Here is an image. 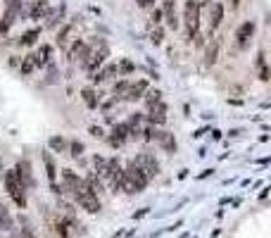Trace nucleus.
Wrapping results in <instances>:
<instances>
[{
  "label": "nucleus",
  "instance_id": "nucleus-1",
  "mask_svg": "<svg viewBox=\"0 0 271 238\" xmlns=\"http://www.w3.org/2000/svg\"><path fill=\"white\" fill-rule=\"evenodd\" d=\"M150 181L152 179L148 176V172H143L141 167L131 160V162L124 167V184H121V191L126 195H138L150 186Z\"/></svg>",
  "mask_w": 271,
  "mask_h": 238
},
{
  "label": "nucleus",
  "instance_id": "nucleus-2",
  "mask_svg": "<svg viewBox=\"0 0 271 238\" xmlns=\"http://www.w3.org/2000/svg\"><path fill=\"white\" fill-rule=\"evenodd\" d=\"M181 26H183L185 41H188V43H193V38L200 33V26H202V10H200L197 0H185V2H183Z\"/></svg>",
  "mask_w": 271,
  "mask_h": 238
},
{
  "label": "nucleus",
  "instance_id": "nucleus-3",
  "mask_svg": "<svg viewBox=\"0 0 271 238\" xmlns=\"http://www.w3.org/2000/svg\"><path fill=\"white\" fill-rule=\"evenodd\" d=\"M2 181H5V191H7V195H10L12 203L19 207V210H26V205H29L26 186H24V181L19 179L17 169H7V172L2 174Z\"/></svg>",
  "mask_w": 271,
  "mask_h": 238
},
{
  "label": "nucleus",
  "instance_id": "nucleus-4",
  "mask_svg": "<svg viewBox=\"0 0 271 238\" xmlns=\"http://www.w3.org/2000/svg\"><path fill=\"white\" fill-rule=\"evenodd\" d=\"M72 198H74L76 205L86 210L88 215H98L100 207H102V205H100V195L86 184V179H84V186H81V188H79V191H76Z\"/></svg>",
  "mask_w": 271,
  "mask_h": 238
},
{
  "label": "nucleus",
  "instance_id": "nucleus-5",
  "mask_svg": "<svg viewBox=\"0 0 271 238\" xmlns=\"http://www.w3.org/2000/svg\"><path fill=\"white\" fill-rule=\"evenodd\" d=\"M107 57H109V43H107V41H95V45H93V53H90V57H88L86 62L81 65V69H84V72L90 76L93 72H98L100 67L107 62Z\"/></svg>",
  "mask_w": 271,
  "mask_h": 238
},
{
  "label": "nucleus",
  "instance_id": "nucleus-6",
  "mask_svg": "<svg viewBox=\"0 0 271 238\" xmlns=\"http://www.w3.org/2000/svg\"><path fill=\"white\" fill-rule=\"evenodd\" d=\"M224 14H226V5L221 2V0H214L212 5H209V10H207V38H212V36H217L219 26L224 24Z\"/></svg>",
  "mask_w": 271,
  "mask_h": 238
},
{
  "label": "nucleus",
  "instance_id": "nucleus-7",
  "mask_svg": "<svg viewBox=\"0 0 271 238\" xmlns=\"http://www.w3.org/2000/svg\"><path fill=\"white\" fill-rule=\"evenodd\" d=\"M129 141H131V131H129V124H126V121H114V124H112V131L105 136V143H107L109 148H114V150L124 148Z\"/></svg>",
  "mask_w": 271,
  "mask_h": 238
},
{
  "label": "nucleus",
  "instance_id": "nucleus-8",
  "mask_svg": "<svg viewBox=\"0 0 271 238\" xmlns=\"http://www.w3.org/2000/svg\"><path fill=\"white\" fill-rule=\"evenodd\" d=\"M255 31H257V22H255V19H243V24H238V29L233 33L236 48H238V50H245L250 45V41L255 38Z\"/></svg>",
  "mask_w": 271,
  "mask_h": 238
},
{
  "label": "nucleus",
  "instance_id": "nucleus-9",
  "mask_svg": "<svg viewBox=\"0 0 271 238\" xmlns=\"http://www.w3.org/2000/svg\"><path fill=\"white\" fill-rule=\"evenodd\" d=\"M133 162L138 164L143 172H148V176H150V179H155L157 174L162 172V167H160V160H157V157H155V152H150V150L138 152V155L133 157Z\"/></svg>",
  "mask_w": 271,
  "mask_h": 238
},
{
  "label": "nucleus",
  "instance_id": "nucleus-10",
  "mask_svg": "<svg viewBox=\"0 0 271 238\" xmlns=\"http://www.w3.org/2000/svg\"><path fill=\"white\" fill-rule=\"evenodd\" d=\"M219 55H221V36H212L202 50V67L212 69L219 62Z\"/></svg>",
  "mask_w": 271,
  "mask_h": 238
},
{
  "label": "nucleus",
  "instance_id": "nucleus-11",
  "mask_svg": "<svg viewBox=\"0 0 271 238\" xmlns=\"http://www.w3.org/2000/svg\"><path fill=\"white\" fill-rule=\"evenodd\" d=\"M148 88H150V81L148 79H136V81H131L129 91L119 98V103H141L145 93H148Z\"/></svg>",
  "mask_w": 271,
  "mask_h": 238
},
{
  "label": "nucleus",
  "instance_id": "nucleus-12",
  "mask_svg": "<svg viewBox=\"0 0 271 238\" xmlns=\"http://www.w3.org/2000/svg\"><path fill=\"white\" fill-rule=\"evenodd\" d=\"M117 79H119L117 62H105L98 72L90 74V84H93V86H100V84H109V81H117Z\"/></svg>",
  "mask_w": 271,
  "mask_h": 238
},
{
  "label": "nucleus",
  "instance_id": "nucleus-13",
  "mask_svg": "<svg viewBox=\"0 0 271 238\" xmlns=\"http://www.w3.org/2000/svg\"><path fill=\"white\" fill-rule=\"evenodd\" d=\"M167 117H169V105L160 100V103H155L152 108L145 110V121L152 124V126H164L167 124Z\"/></svg>",
  "mask_w": 271,
  "mask_h": 238
},
{
  "label": "nucleus",
  "instance_id": "nucleus-14",
  "mask_svg": "<svg viewBox=\"0 0 271 238\" xmlns=\"http://www.w3.org/2000/svg\"><path fill=\"white\" fill-rule=\"evenodd\" d=\"M155 143H157V145H160V150H164L167 155H176V150H179L176 136H174L172 131L162 129V126H157V133H155Z\"/></svg>",
  "mask_w": 271,
  "mask_h": 238
},
{
  "label": "nucleus",
  "instance_id": "nucleus-15",
  "mask_svg": "<svg viewBox=\"0 0 271 238\" xmlns=\"http://www.w3.org/2000/svg\"><path fill=\"white\" fill-rule=\"evenodd\" d=\"M41 157H43V164H45V176H48V181H50V188H53L55 193L60 195V193H62V186H57V167H55L53 152L48 150V152H43Z\"/></svg>",
  "mask_w": 271,
  "mask_h": 238
},
{
  "label": "nucleus",
  "instance_id": "nucleus-16",
  "mask_svg": "<svg viewBox=\"0 0 271 238\" xmlns=\"http://www.w3.org/2000/svg\"><path fill=\"white\" fill-rule=\"evenodd\" d=\"M81 186H84V176H79L74 169H65V172H62V191H65V193L74 195Z\"/></svg>",
  "mask_w": 271,
  "mask_h": 238
},
{
  "label": "nucleus",
  "instance_id": "nucleus-17",
  "mask_svg": "<svg viewBox=\"0 0 271 238\" xmlns=\"http://www.w3.org/2000/svg\"><path fill=\"white\" fill-rule=\"evenodd\" d=\"M255 72H257V79L262 84H269L271 81V67L267 62V53L264 50H257V57H255Z\"/></svg>",
  "mask_w": 271,
  "mask_h": 238
},
{
  "label": "nucleus",
  "instance_id": "nucleus-18",
  "mask_svg": "<svg viewBox=\"0 0 271 238\" xmlns=\"http://www.w3.org/2000/svg\"><path fill=\"white\" fill-rule=\"evenodd\" d=\"M102 98H105V93H98L93 86H86L84 91H81V100H84V105H86L88 110H95L100 108V103H102Z\"/></svg>",
  "mask_w": 271,
  "mask_h": 238
},
{
  "label": "nucleus",
  "instance_id": "nucleus-19",
  "mask_svg": "<svg viewBox=\"0 0 271 238\" xmlns=\"http://www.w3.org/2000/svg\"><path fill=\"white\" fill-rule=\"evenodd\" d=\"M14 169H17V174H19V179L24 181V186H26V188H33V186H36V179H33V172H31V164H29V160H19Z\"/></svg>",
  "mask_w": 271,
  "mask_h": 238
},
{
  "label": "nucleus",
  "instance_id": "nucleus-20",
  "mask_svg": "<svg viewBox=\"0 0 271 238\" xmlns=\"http://www.w3.org/2000/svg\"><path fill=\"white\" fill-rule=\"evenodd\" d=\"M48 150L65 155V152H69V141H67L62 133H55V136H50V138H48Z\"/></svg>",
  "mask_w": 271,
  "mask_h": 238
},
{
  "label": "nucleus",
  "instance_id": "nucleus-21",
  "mask_svg": "<svg viewBox=\"0 0 271 238\" xmlns=\"http://www.w3.org/2000/svg\"><path fill=\"white\" fill-rule=\"evenodd\" d=\"M65 14H67V5H65V2H60L55 10L48 12V17H45V19H48V22H45V29H55L57 24L65 19Z\"/></svg>",
  "mask_w": 271,
  "mask_h": 238
},
{
  "label": "nucleus",
  "instance_id": "nucleus-22",
  "mask_svg": "<svg viewBox=\"0 0 271 238\" xmlns=\"http://www.w3.org/2000/svg\"><path fill=\"white\" fill-rule=\"evenodd\" d=\"M33 57H36V65H38V69L45 65H50V60H53V45H38V50L33 53Z\"/></svg>",
  "mask_w": 271,
  "mask_h": 238
},
{
  "label": "nucleus",
  "instance_id": "nucleus-23",
  "mask_svg": "<svg viewBox=\"0 0 271 238\" xmlns=\"http://www.w3.org/2000/svg\"><path fill=\"white\" fill-rule=\"evenodd\" d=\"M38 36H41V29L38 26H33L29 31H24L19 38H17V45H22V48H31V45L38 43Z\"/></svg>",
  "mask_w": 271,
  "mask_h": 238
},
{
  "label": "nucleus",
  "instance_id": "nucleus-24",
  "mask_svg": "<svg viewBox=\"0 0 271 238\" xmlns=\"http://www.w3.org/2000/svg\"><path fill=\"white\" fill-rule=\"evenodd\" d=\"M74 26H76V19H72V22L65 24V26L57 31V38H55V45H57V48H62V50H65L67 45H69V33H72Z\"/></svg>",
  "mask_w": 271,
  "mask_h": 238
},
{
  "label": "nucleus",
  "instance_id": "nucleus-25",
  "mask_svg": "<svg viewBox=\"0 0 271 238\" xmlns=\"http://www.w3.org/2000/svg\"><path fill=\"white\" fill-rule=\"evenodd\" d=\"M17 17H19L17 12H10V10L2 12V17H0V36H7L10 33V29L17 22Z\"/></svg>",
  "mask_w": 271,
  "mask_h": 238
},
{
  "label": "nucleus",
  "instance_id": "nucleus-26",
  "mask_svg": "<svg viewBox=\"0 0 271 238\" xmlns=\"http://www.w3.org/2000/svg\"><path fill=\"white\" fill-rule=\"evenodd\" d=\"M129 86H131V79H129V76H119L117 81H112V96L119 100V98L124 96L126 91H129Z\"/></svg>",
  "mask_w": 271,
  "mask_h": 238
},
{
  "label": "nucleus",
  "instance_id": "nucleus-27",
  "mask_svg": "<svg viewBox=\"0 0 271 238\" xmlns=\"http://www.w3.org/2000/svg\"><path fill=\"white\" fill-rule=\"evenodd\" d=\"M84 45H86V41H84V38H76L74 43L67 48V60H69V62H79V57H81V50H84Z\"/></svg>",
  "mask_w": 271,
  "mask_h": 238
},
{
  "label": "nucleus",
  "instance_id": "nucleus-28",
  "mask_svg": "<svg viewBox=\"0 0 271 238\" xmlns=\"http://www.w3.org/2000/svg\"><path fill=\"white\" fill-rule=\"evenodd\" d=\"M93 172H95L100 179L105 181V172H107V157H102V155H93Z\"/></svg>",
  "mask_w": 271,
  "mask_h": 238
},
{
  "label": "nucleus",
  "instance_id": "nucleus-29",
  "mask_svg": "<svg viewBox=\"0 0 271 238\" xmlns=\"http://www.w3.org/2000/svg\"><path fill=\"white\" fill-rule=\"evenodd\" d=\"M160 100H164L162 98V91L160 88H148V93H145V98H143V103H145V110L152 108L155 103H160Z\"/></svg>",
  "mask_w": 271,
  "mask_h": 238
},
{
  "label": "nucleus",
  "instance_id": "nucleus-30",
  "mask_svg": "<svg viewBox=\"0 0 271 238\" xmlns=\"http://www.w3.org/2000/svg\"><path fill=\"white\" fill-rule=\"evenodd\" d=\"M117 69H119V76H131L136 72V65H133L131 57H121L119 62H117Z\"/></svg>",
  "mask_w": 271,
  "mask_h": 238
},
{
  "label": "nucleus",
  "instance_id": "nucleus-31",
  "mask_svg": "<svg viewBox=\"0 0 271 238\" xmlns=\"http://www.w3.org/2000/svg\"><path fill=\"white\" fill-rule=\"evenodd\" d=\"M84 152H86V145H84V141H69V155L74 157V160H81L84 157Z\"/></svg>",
  "mask_w": 271,
  "mask_h": 238
},
{
  "label": "nucleus",
  "instance_id": "nucleus-32",
  "mask_svg": "<svg viewBox=\"0 0 271 238\" xmlns=\"http://www.w3.org/2000/svg\"><path fill=\"white\" fill-rule=\"evenodd\" d=\"M19 69H22V74H24V76H29V74L33 72V69H38V65H36V57H33V53L24 57V60H22V65H19Z\"/></svg>",
  "mask_w": 271,
  "mask_h": 238
},
{
  "label": "nucleus",
  "instance_id": "nucleus-33",
  "mask_svg": "<svg viewBox=\"0 0 271 238\" xmlns=\"http://www.w3.org/2000/svg\"><path fill=\"white\" fill-rule=\"evenodd\" d=\"M150 41H152V45H162V43H164V26H162V24L152 29Z\"/></svg>",
  "mask_w": 271,
  "mask_h": 238
},
{
  "label": "nucleus",
  "instance_id": "nucleus-34",
  "mask_svg": "<svg viewBox=\"0 0 271 238\" xmlns=\"http://www.w3.org/2000/svg\"><path fill=\"white\" fill-rule=\"evenodd\" d=\"M162 22H164L162 7H152V10H150V26H160Z\"/></svg>",
  "mask_w": 271,
  "mask_h": 238
},
{
  "label": "nucleus",
  "instance_id": "nucleus-35",
  "mask_svg": "<svg viewBox=\"0 0 271 238\" xmlns=\"http://www.w3.org/2000/svg\"><path fill=\"white\" fill-rule=\"evenodd\" d=\"M19 224H22V238H36V234H33L31 224H29V219L19 217Z\"/></svg>",
  "mask_w": 271,
  "mask_h": 238
},
{
  "label": "nucleus",
  "instance_id": "nucleus-36",
  "mask_svg": "<svg viewBox=\"0 0 271 238\" xmlns=\"http://www.w3.org/2000/svg\"><path fill=\"white\" fill-rule=\"evenodd\" d=\"M90 136H93V138H98V141H105V136H107V131L102 129V126H90Z\"/></svg>",
  "mask_w": 271,
  "mask_h": 238
},
{
  "label": "nucleus",
  "instance_id": "nucleus-37",
  "mask_svg": "<svg viewBox=\"0 0 271 238\" xmlns=\"http://www.w3.org/2000/svg\"><path fill=\"white\" fill-rule=\"evenodd\" d=\"M214 0H197V5H200V10H209V5H212Z\"/></svg>",
  "mask_w": 271,
  "mask_h": 238
},
{
  "label": "nucleus",
  "instance_id": "nucleus-38",
  "mask_svg": "<svg viewBox=\"0 0 271 238\" xmlns=\"http://www.w3.org/2000/svg\"><path fill=\"white\" fill-rule=\"evenodd\" d=\"M228 7L233 12H238L240 10V0H228Z\"/></svg>",
  "mask_w": 271,
  "mask_h": 238
},
{
  "label": "nucleus",
  "instance_id": "nucleus-39",
  "mask_svg": "<svg viewBox=\"0 0 271 238\" xmlns=\"http://www.w3.org/2000/svg\"><path fill=\"white\" fill-rule=\"evenodd\" d=\"M2 172H5V169H2V160H0V176H2Z\"/></svg>",
  "mask_w": 271,
  "mask_h": 238
},
{
  "label": "nucleus",
  "instance_id": "nucleus-40",
  "mask_svg": "<svg viewBox=\"0 0 271 238\" xmlns=\"http://www.w3.org/2000/svg\"><path fill=\"white\" fill-rule=\"evenodd\" d=\"M269 67H271V62H269ZM269 84H271V81H269Z\"/></svg>",
  "mask_w": 271,
  "mask_h": 238
}]
</instances>
